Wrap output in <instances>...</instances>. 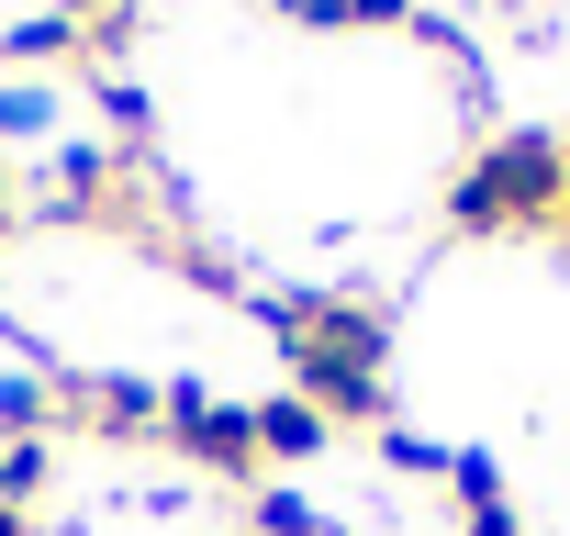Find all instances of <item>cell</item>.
<instances>
[{
    "label": "cell",
    "mask_w": 570,
    "mask_h": 536,
    "mask_svg": "<svg viewBox=\"0 0 570 536\" xmlns=\"http://www.w3.org/2000/svg\"><path fill=\"white\" fill-rule=\"evenodd\" d=\"M268 336H279V358H292V391H303L325 425H381V414H392V380H381L392 314H381V302H358V291H303V302L268 314Z\"/></svg>",
    "instance_id": "cell-1"
},
{
    "label": "cell",
    "mask_w": 570,
    "mask_h": 536,
    "mask_svg": "<svg viewBox=\"0 0 570 536\" xmlns=\"http://www.w3.org/2000/svg\"><path fill=\"white\" fill-rule=\"evenodd\" d=\"M559 201H570L559 135H492V146L448 179V224H459V235H548Z\"/></svg>",
    "instance_id": "cell-2"
},
{
    "label": "cell",
    "mask_w": 570,
    "mask_h": 536,
    "mask_svg": "<svg viewBox=\"0 0 570 536\" xmlns=\"http://www.w3.org/2000/svg\"><path fill=\"white\" fill-rule=\"evenodd\" d=\"M157 436L190 458V469H213V480H257L268 458H257V403H213V391H157Z\"/></svg>",
    "instance_id": "cell-3"
},
{
    "label": "cell",
    "mask_w": 570,
    "mask_h": 536,
    "mask_svg": "<svg viewBox=\"0 0 570 536\" xmlns=\"http://www.w3.org/2000/svg\"><path fill=\"white\" fill-rule=\"evenodd\" d=\"M325 436H336V425H325V414H314L303 391H279V403H257V458H268V469H292V458H314Z\"/></svg>",
    "instance_id": "cell-4"
},
{
    "label": "cell",
    "mask_w": 570,
    "mask_h": 536,
    "mask_svg": "<svg viewBox=\"0 0 570 536\" xmlns=\"http://www.w3.org/2000/svg\"><path fill=\"white\" fill-rule=\"evenodd\" d=\"M448 492H459V525L470 536H514V503H503V469L492 458H448Z\"/></svg>",
    "instance_id": "cell-5"
},
{
    "label": "cell",
    "mask_w": 570,
    "mask_h": 536,
    "mask_svg": "<svg viewBox=\"0 0 570 536\" xmlns=\"http://www.w3.org/2000/svg\"><path fill=\"white\" fill-rule=\"evenodd\" d=\"M0 57H12V68H90V46H79V23H12V34H0Z\"/></svg>",
    "instance_id": "cell-6"
},
{
    "label": "cell",
    "mask_w": 570,
    "mask_h": 536,
    "mask_svg": "<svg viewBox=\"0 0 570 536\" xmlns=\"http://www.w3.org/2000/svg\"><path fill=\"white\" fill-rule=\"evenodd\" d=\"M46 425H57V380L12 369V380H0V436H46Z\"/></svg>",
    "instance_id": "cell-7"
},
{
    "label": "cell",
    "mask_w": 570,
    "mask_h": 536,
    "mask_svg": "<svg viewBox=\"0 0 570 536\" xmlns=\"http://www.w3.org/2000/svg\"><path fill=\"white\" fill-rule=\"evenodd\" d=\"M57 123V90H0V135H46Z\"/></svg>",
    "instance_id": "cell-8"
},
{
    "label": "cell",
    "mask_w": 570,
    "mask_h": 536,
    "mask_svg": "<svg viewBox=\"0 0 570 536\" xmlns=\"http://www.w3.org/2000/svg\"><path fill=\"white\" fill-rule=\"evenodd\" d=\"M257 536H325V525H314V503H292V492H257Z\"/></svg>",
    "instance_id": "cell-9"
},
{
    "label": "cell",
    "mask_w": 570,
    "mask_h": 536,
    "mask_svg": "<svg viewBox=\"0 0 570 536\" xmlns=\"http://www.w3.org/2000/svg\"><path fill=\"white\" fill-rule=\"evenodd\" d=\"M347 23H414V0H336Z\"/></svg>",
    "instance_id": "cell-10"
},
{
    "label": "cell",
    "mask_w": 570,
    "mask_h": 536,
    "mask_svg": "<svg viewBox=\"0 0 570 536\" xmlns=\"http://www.w3.org/2000/svg\"><path fill=\"white\" fill-rule=\"evenodd\" d=\"M0 536H35V514H23V503H0Z\"/></svg>",
    "instance_id": "cell-11"
},
{
    "label": "cell",
    "mask_w": 570,
    "mask_h": 536,
    "mask_svg": "<svg viewBox=\"0 0 570 536\" xmlns=\"http://www.w3.org/2000/svg\"><path fill=\"white\" fill-rule=\"evenodd\" d=\"M0 235H12V168H0Z\"/></svg>",
    "instance_id": "cell-12"
},
{
    "label": "cell",
    "mask_w": 570,
    "mask_h": 536,
    "mask_svg": "<svg viewBox=\"0 0 570 536\" xmlns=\"http://www.w3.org/2000/svg\"><path fill=\"white\" fill-rule=\"evenodd\" d=\"M548 235H570V201H559V224H548Z\"/></svg>",
    "instance_id": "cell-13"
}]
</instances>
